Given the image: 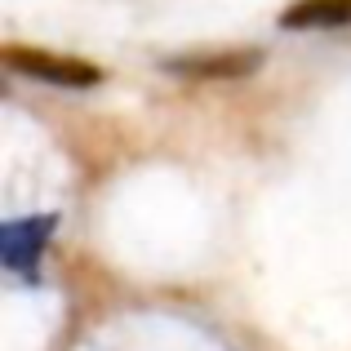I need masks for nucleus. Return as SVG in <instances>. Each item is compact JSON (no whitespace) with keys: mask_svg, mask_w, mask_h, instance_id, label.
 I'll use <instances>...</instances> for the list:
<instances>
[{"mask_svg":"<svg viewBox=\"0 0 351 351\" xmlns=\"http://www.w3.org/2000/svg\"><path fill=\"white\" fill-rule=\"evenodd\" d=\"M258 62H263V49H227V53H182V58H169L165 67L200 80H236L258 71Z\"/></svg>","mask_w":351,"mask_h":351,"instance_id":"f03ea898","label":"nucleus"},{"mask_svg":"<svg viewBox=\"0 0 351 351\" xmlns=\"http://www.w3.org/2000/svg\"><path fill=\"white\" fill-rule=\"evenodd\" d=\"M285 32H334L351 27V0H293L280 14Z\"/></svg>","mask_w":351,"mask_h":351,"instance_id":"7ed1b4c3","label":"nucleus"},{"mask_svg":"<svg viewBox=\"0 0 351 351\" xmlns=\"http://www.w3.org/2000/svg\"><path fill=\"white\" fill-rule=\"evenodd\" d=\"M0 62L18 76H32V80H49V85L62 89H94L103 85V67L85 58H67V53H49V49H32V45H5L0 49Z\"/></svg>","mask_w":351,"mask_h":351,"instance_id":"f257e3e1","label":"nucleus"}]
</instances>
